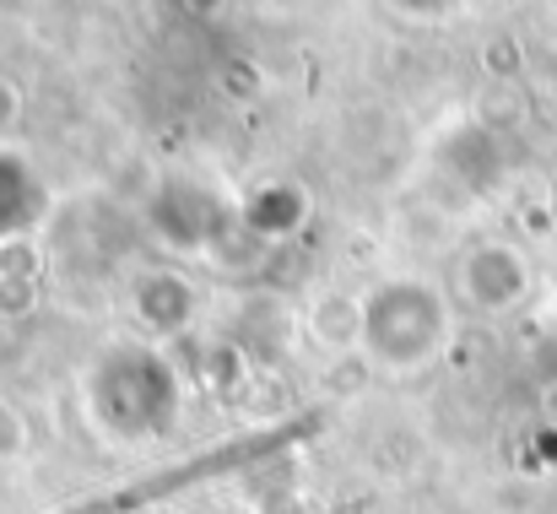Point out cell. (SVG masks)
I'll use <instances>...</instances> for the list:
<instances>
[{"mask_svg": "<svg viewBox=\"0 0 557 514\" xmlns=\"http://www.w3.org/2000/svg\"><path fill=\"white\" fill-rule=\"evenodd\" d=\"M92 401H98V412L114 433H125V439L158 433L174 417V379L152 352H120L98 368Z\"/></svg>", "mask_w": 557, "mask_h": 514, "instance_id": "cell-1", "label": "cell"}, {"mask_svg": "<svg viewBox=\"0 0 557 514\" xmlns=\"http://www.w3.org/2000/svg\"><path fill=\"white\" fill-rule=\"evenodd\" d=\"M369 346L384 363H422L433 346L444 342V309L433 304L428 287L400 282V287H379V298L369 304Z\"/></svg>", "mask_w": 557, "mask_h": 514, "instance_id": "cell-2", "label": "cell"}, {"mask_svg": "<svg viewBox=\"0 0 557 514\" xmlns=\"http://www.w3.org/2000/svg\"><path fill=\"white\" fill-rule=\"evenodd\" d=\"M22 417H16V406H0V455H16L22 450Z\"/></svg>", "mask_w": 557, "mask_h": 514, "instance_id": "cell-3", "label": "cell"}]
</instances>
